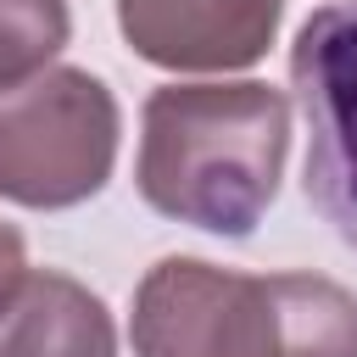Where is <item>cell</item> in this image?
Returning <instances> with one entry per match:
<instances>
[{
	"mask_svg": "<svg viewBox=\"0 0 357 357\" xmlns=\"http://www.w3.org/2000/svg\"><path fill=\"white\" fill-rule=\"evenodd\" d=\"M290 156V100L273 84H162L139 112L134 184L151 212L206 229L251 234L279 195Z\"/></svg>",
	"mask_w": 357,
	"mask_h": 357,
	"instance_id": "obj_1",
	"label": "cell"
},
{
	"mask_svg": "<svg viewBox=\"0 0 357 357\" xmlns=\"http://www.w3.org/2000/svg\"><path fill=\"white\" fill-rule=\"evenodd\" d=\"M134 357H357V296L324 273L162 257L134 290Z\"/></svg>",
	"mask_w": 357,
	"mask_h": 357,
	"instance_id": "obj_2",
	"label": "cell"
},
{
	"mask_svg": "<svg viewBox=\"0 0 357 357\" xmlns=\"http://www.w3.org/2000/svg\"><path fill=\"white\" fill-rule=\"evenodd\" d=\"M117 100L84 67H45L0 89V195L33 212H61L112 178Z\"/></svg>",
	"mask_w": 357,
	"mask_h": 357,
	"instance_id": "obj_3",
	"label": "cell"
},
{
	"mask_svg": "<svg viewBox=\"0 0 357 357\" xmlns=\"http://www.w3.org/2000/svg\"><path fill=\"white\" fill-rule=\"evenodd\" d=\"M290 89L307 123L301 190L357 251V0L324 6L290 45Z\"/></svg>",
	"mask_w": 357,
	"mask_h": 357,
	"instance_id": "obj_4",
	"label": "cell"
},
{
	"mask_svg": "<svg viewBox=\"0 0 357 357\" xmlns=\"http://www.w3.org/2000/svg\"><path fill=\"white\" fill-rule=\"evenodd\" d=\"M284 0H117L128 50L173 73H234L268 56Z\"/></svg>",
	"mask_w": 357,
	"mask_h": 357,
	"instance_id": "obj_5",
	"label": "cell"
},
{
	"mask_svg": "<svg viewBox=\"0 0 357 357\" xmlns=\"http://www.w3.org/2000/svg\"><path fill=\"white\" fill-rule=\"evenodd\" d=\"M0 357H117V329L95 290L33 268L0 307Z\"/></svg>",
	"mask_w": 357,
	"mask_h": 357,
	"instance_id": "obj_6",
	"label": "cell"
},
{
	"mask_svg": "<svg viewBox=\"0 0 357 357\" xmlns=\"http://www.w3.org/2000/svg\"><path fill=\"white\" fill-rule=\"evenodd\" d=\"M73 33L67 0H0V89L39 78Z\"/></svg>",
	"mask_w": 357,
	"mask_h": 357,
	"instance_id": "obj_7",
	"label": "cell"
},
{
	"mask_svg": "<svg viewBox=\"0 0 357 357\" xmlns=\"http://www.w3.org/2000/svg\"><path fill=\"white\" fill-rule=\"evenodd\" d=\"M28 279V251H22V234L11 223H0V307L17 296V284Z\"/></svg>",
	"mask_w": 357,
	"mask_h": 357,
	"instance_id": "obj_8",
	"label": "cell"
}]
</instances>
